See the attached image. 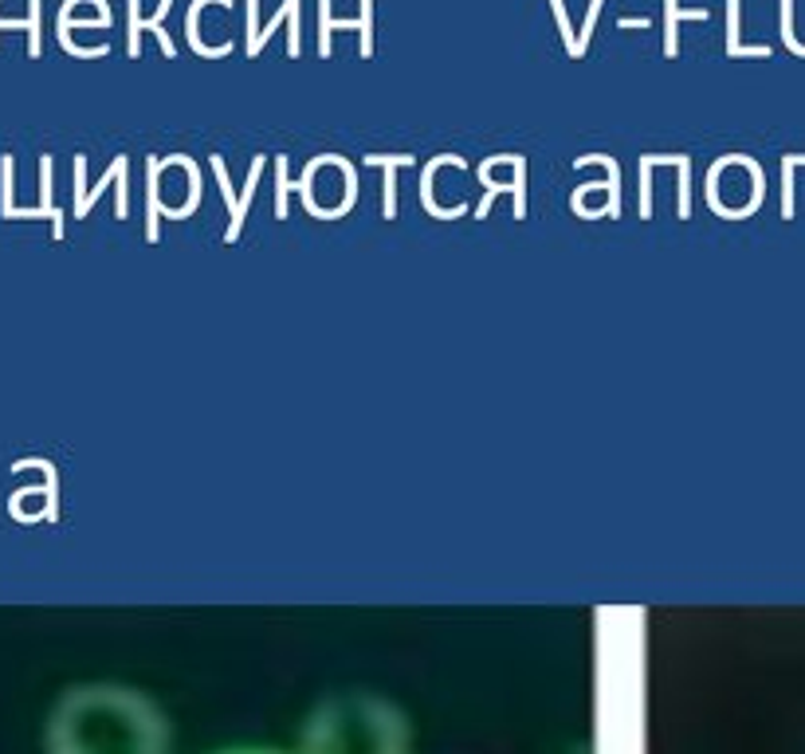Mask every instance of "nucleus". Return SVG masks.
<instances>
[{"instance_id": "obj_1", "label": "nucleus", "mask_w": 805, "mask_h": 754, "mask_svg": "<svg viewBox=\"0 0 805 754\" xmlns=\"http://www.w3.org/2000/svg\"><path fill=\"white\" fill-rule=\"evenodd\" d=\"M52 754H165L170 728L161 708L122 683H79L47 719Z\"/></svg>"}, {"instance_id": "obj_2", "label": "nucleus", "mask_w": 805, "mask_h": 754, "mask_svg": "<svg viewBox=\"0 0 805 754\" xmlns=\"http://www.w3.org/2000/svg\"><path fill=\"white\" fill-rule=\"evenodd\" d=\"M299 754H409V723L382 696L346 691L311 711Z\"/></svg>"}, {"instance_id": "obj_3", "label": "nucleus", "mask_w": 805, "mask_h": 754, "mask_svg": "<svg viewBox=\"0 0 805 754\" xmlns=\"http://www.w3.org/2000/svg\"><path fill=\"white\" fill-rule=\"evenodd\" d=\"M221 754H279V751H260V746H236V751H221Z\"/></svg>"}]
</instances>
